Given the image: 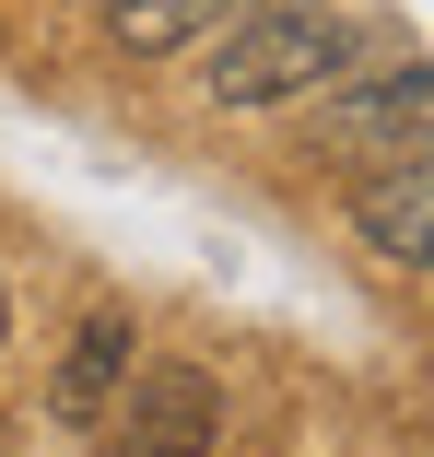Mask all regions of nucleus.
Here are the masks:
<instances>
[{
    "instance_id": "f257e3e1",
    "label": "nucleus",
    "mask_w": 434,
    "mask_h": 457,
    "mask_svg": "<svg viewBox=\"0 0 434 457\" xmlns=\"http://www.w3.org/2000/svg\"><path fill=\"white\" fill-rule=\"evenodd\" d=\"M353 59H364V12L353 0H235L200 36V106L271 118V106H305L317 82H340Z\"/></svg>"
},
{
    "instance_id": "f03ea898",
    "label": "nucleus",
    "mask_w": 434,
    "mask_h": 457,
    "mask_svg": "<svg viewBox=\"0 0 434 457\" xmlns=\"http://www.w3.org/2000/svg\"><path fill=\"white\" fill-rule=\"evenodd\" d=\"M305 153L353 164V176L434 153V47H388V59H353L340 82H317L305 95Z\"/></svg>"
},
{
    "instance_id": "7ed1b4c3",
    "label": "nucleus",
    "mask_w": 434,
    "mask_h": 457,
    "mask_svg": "<svg viewBox=\"0 0 434 457\" xmlns=\"http://www.w3.org/2000/svg\"><path fill=\"white\" fill-rule=\"evenodd\" d=\"M95 434H106V457H212L223 445V376L177 363V352H141Z\"/></svg>"
},
{
    "instance_id": "20e7f679",
    "label": "nucleus",
    "mask_w": 434,
    "mask_h": 457,
    "mask_svg": "<svg viewBox=\"0 0 434 457\" xmlns=\"http://www.w3.org/2000/svg\"><path fill=\"white\" fill-rule=\"evenodd\" d=\"M129 363H141V317H129V305H82V328L59 340V376H47V411L95 434V422H106V399L129 387Z\"/></svg>"
},
{
    "instance_id": "39448f33",
    "label": "nucleus",
    "mask_w": 434,
    "mask_h": 457,
    "mask_svg": "<svg viewBox=\"0 0 434 457\" xmlns=\"http://www.w3.org/2000/svg\"><path fill=\"white\" fill-rule=\"evenodd\" d=\"M353 235H364L388 270H422V282H434V153L364 176V188H353Z\"/></svg>"
},
{
    "instance_id": "423d86ee",
    "label": "nucleus",
    "mask_w": 434,
    "mask_h": 457,
    "mask_svg": "<svg viewBox=\"0 0 434 457\" xmlns=\"http://www.w3.org/2000/svg\"><path fill=\"white\" fill-rule=\"evenodd\" d=\"M223 12L235 0H95V36H106V59H188Z\"/></svg>"
},
{
    "instance_id": "0eeeda50",
    "label": "nucleus",
    "mask_w": 434,
    "mask_h": 457,
    "mask_svg": "<svg viewBox=\"0 0 434 457\" xmlns=\"http://www.w3.org/2000/svg\"><path fill=\"white\" fill-rule=\"evenodd\" d=\"M0 340H13V294H0Z\"/></svg>"
}]
</instances>
